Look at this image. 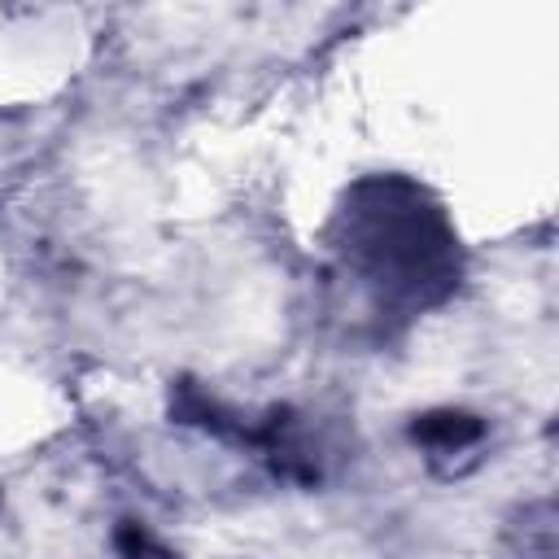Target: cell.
<instances>
[{
	"mask_svg": "<svg viewBox=\"0 0 559 559\" xmlns=\"http://www.w3.org/2000/svg\"><path fill=\"white\" fill-rule=\"evenodd\" d=\"M332 249L376 306L402 314L437 306L459 284V236L406 175L358 179L332 218Z\"/></svg>",
	"mask_w": 559,
	"mask_h": 559,
	"instance_id": "cell-1",
	"label": "cell"
},
{
	"mask_svg": "<svg viewBox=\"0 0 559 559\" xmlns=\"http://www.w3.org/2000/svg\"><path fill=\"white\" fill-rule=\"evenodd\" d=\"M411 441L424 450L428 463H441V459H472V450L485 441V419L480 415H467V411H428V415H415L411 424Z\"/></svg>",
	"mask_w": 559,
	"mask_h": 559,
	"instance_id": "cell-2",
	"label": "cell"
}]
</instances>
